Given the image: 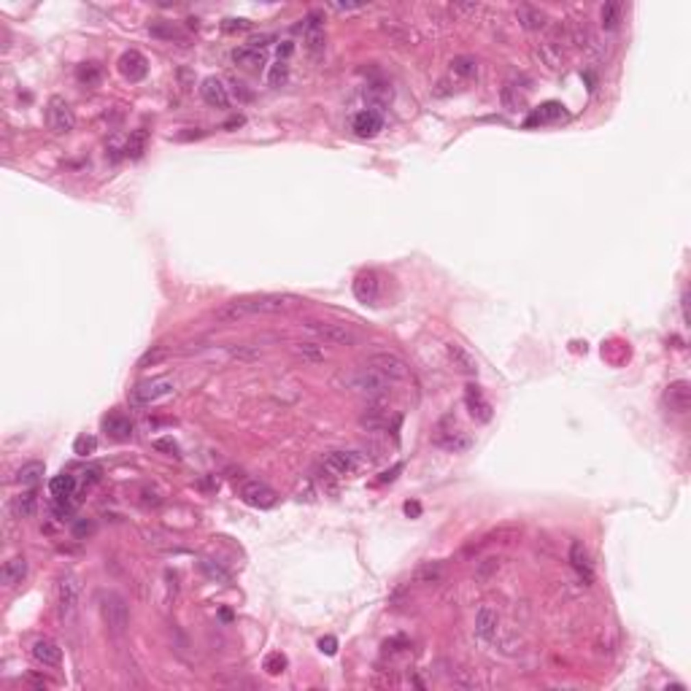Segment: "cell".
I'll use <instances>...</instances> for the list:
<instances>
[{"instance_id":"cell-1","label":"cell","mask_w":691,"mask_h":691,"mask_svg":"<svg viewBox=\"0 0 691 691\" xmlns=\"http://www.w3.org/2000/svg\"><path fill=\"white\" fill-rule=\"evenodd\" d=\"M346 387L351 389L354 394L367 397V400H381L389 389H391V381H389L387 376H381V373H376L373 367L365 365L362 370L346 376Z\"/></svg>"},{"instance_id":"cell-2","label":"cell","mask_w":691,"mask_h":691,"mask_svg":"<svg viewBox=\"0 0 691 691\" xmlns=\"http://www.w3.org/2000/svg\"><path fill=\"white\" fill-rule=\"evenodd\" d=\"M100 616H103V621H106L108 632H114V635H125V632H128L130 605L125 603V597H122V594H117V592H106V594L100 597Z\"/></svg>"},{"instance_id":"cell-3","label":"cell","mask_w":691,"mask_h":691,"mask_svg":"<svg viewBox=\"0 0 691 691\" xmlns=\"http://www.w3.org/2000/svg\"><path fill=\"white\" fill-rule=\"evenodd\" d=\"M313 338H319L322 343L330 346H354L359 338L346 327V324H335V322H322V319H308L302 324Z\"/></svg>"},{"instance_id":"cell-4","label":"cell","mask_w":691,"mask_h":691,"mask_svg":"<svg viewBox=\"0 0 691 691\" xmlns=\"http://www.w3.org/2000/svg\"><path fill=\"white\" fill-rule=\"evenodd\" d=\"M249 316L254 313H287L300 305V298L295 295H254V298H241Z\"/></svg>"},{"instance_id":"cell-5","label":"cell","mask_w":691,"mask_h":691,"mask_svg":"<svg viewBox=\"0 0 691 691\" xmlns=\"http://www.w3.org/2000/svg\"><path fill=\"white\" fill-rule=\"evenodd\" d=\"M46 125L57 135H68L71 130L76 128V114H73V108L68 106L65 97H60V95L49 97V103H46Z\"/></svg>"},{"instance_id":"cell-6","label":"cell","mask_w":691,"mask_h":691,"mask_svg":"<svg viewBox=\"0 0 691 691\" xmlns=\"http://www.w3.org/2000/svg\"><path fill=\"white\" fill-rule=\"evenodd\" d=\"M79 597H82V583L76 578V572H62L57 581V607L62 618H73L76 607H79Z\"/></svg>"},{"instance_id":"cell-7","label":"cell","mask_w":691,"mask_h":691,"mask_svg":"<svg viewBox=\"0 0 691 691\" xmlns=\"http://www.w3.org/2000/svg\"><path fill=\"white\" fill-rule=\"evenodd\" d=\"M367 367H373L376 373L387 376L391 384L408 378V373H411L408 362H405L400 354H391V351H378V354H373V356L367 359Z\"/></svg>"},{"instance_id":"cell-8","label":"cell","mask_w":691,"mask_h":691,"mask_svg":"<svg viewBox=\"0 0 691 691\" xmlns=\"http://www.w3.org/2000/svg\"><path fill=\"white\" fill-rule=\"evenodd\" d=\"M367 459L356 451H330L324 457V468L330 470L332 475L338 478H346V475H356L359 470H365Z\"/></svg>"},{"instance_id":"cell-9","label":"cell","mask_w":691,"mask_h":691,"mask_svg":"<svg viewBox=\"0 0 691 691\" xmlns=\"http://www.w3.org/2000/svg\"><path fill=\"white\" fill-rule=\"evenodd\" d=\"M435 446H440V448L457 454V451L470 448V437L459 430V424H457L451 416H446V419L437 424V430H435Z\"/></svg>"},{"instance_id":"cell-10","label":"cell","mask_w":691,"mask_h":691,"mask_svg":"<svg viewBox=\"0 0 691 691\" xmlns=\"http://www.w3.org/2000/svg\"><path fill=\"white\" fill-rule=\"evenodd\" d=\"M173 389L175 387H173V381H168V378H151V381H143V384H138V387L132 389L130 400H132V405H151V402H157V400L171 397Z\"/></svg>"},{"instance_id":"cell-11","label":"cell","mask_w":691,"mask_h":691,"mask_svg":"<svg viewBox=\"0 0 691 691\" xmlns=\"http://www.w3.org/2000/svg\"><path fill=\"white\" fill-rule=\"evenodd\" d=\"M351 289H354V298L359 302H365V305H376V302L381 300V276L376 273V270H362L356 278H354V284H351Z\"/></svg>"},{"instance_id":"cell-12","label":"cell","mask_w":691,"mask_h":691,"mask_svg":"<svg viewBox=\"0 0 691 691\" xmlns=\"http://www.w3.org/2000/svg\"><path fill=\"white\" fill-rule=\"evenodd\" d=\"M241 500H243L246 505H252V508L267 511V508L276 505L278 494H276L267 483H262V481H246V483L241 486Z\"/></svg>"},{"instance_id":"cell-13","label":"cell","mask_w":691,"mask_h":691,"mask_svg":"<svg viewBox=\"0 0 691 691\" xmlns=\"http://www.w3.org/2000/svg\"><path fill=\"white\" fill-rule=\"evenodd\" d=\"M117 68H119V73H122L128 82H141V79H146V73H149V60H146L138 49H128V51L119 57Z\"/></svg>"},{"instance_id":"cell-14","label":"cell","mask_w":691,"mask_h":691,"mask_svg":"<svg viewBox=\"0 0 691 691\" xmlns=\"http://www.w3.org/2000/svg\"><path fill=\"white\" fill-rule=\"evenodd\" d=\"M664 405L672 413H689L691 408V384L689 381H672L664 389Z\"/></svg>"},{"instance_id":"cell-15","label":"cell","mask_w":691,"mask_h":691,"mask_svg":"<svg viewBox=\"0 0 691 691\" xmlns=\"http://www.w3.org/2000/svg\"><path fill=\"white\" fill-rule=\"evenodd\" d=\"M475 632L483 640H494L500 632V613L492 605H481L475 610Z\"/></svg>"},{"instance_id":"cell-16","label":"cell","mask_w":691,"mask_h":691,"mask_svg":"<svg viewBox=\"0 0 691 691\" xmlns=\"http://www.w3.org/2000/svg\"><path fill=\"white\" fill-rule=\"evenodd\" d=\"M446 356H448V362L454 365L457 373H462V376H478V362H475V356L465 348V346L448 343L446 346Z\"/></svg>"},{"instance_id":"cell-17","label":"cell","mask_w":691,"mask_h":691,"mask_svg":"<svg viewBox=\"0 0 691 691\" xmlns=\"http://www.w3.org/2000/svg\"><path fill=\"white\" fill-rule=\"evenodd\" d=\"M351 128H354V132H356L359 138H376V135L384 130V117H381L378 111L365 108V111H359V114L354 117Z\"/></svg>"},{"instance_id":"cell-18","label":"cell","mask_w":691,"mask_h":691,"mask_svg":"<svg viewBox=\"0 0 691 691\" xmlns=\"http://www.w3.org/2000/svg\"><path fill=\"white\" fill-rule=\"evenodd\" d=\"M465 405H468V411H470V416H473L475 422H481V424L492 422V402L473 384L465 389Z\"/></svg>"},{"instance_id":"cell-19","label":"cell","mask_w":691,"mask_h":691,"mask_svg":"<svg viewBox=\"0 0 691 691\" xmlns=\"http://www.w3.org/2000/svg\"><path fill=\"white\" fill-rule=\"evenodd\" d=\"M30 653L43 667H60V662H62V648L57 646L54 640H49V638H38L33 643V648H30Z\"/></svg>"},{"instance_id":"cell-20","label":"cell","mask_w":691,"mask_h":691,"mask_svg":"<svg viewBox=\"0 0 691 691\" xmlns=\"http://www.w3.org/2000/svg\"><path fill=\"white\" fill-rule=\"evenodd\" d=\"M516 19L518 25L524 30H529V33H540V30L548 27V14L543 8H537V5H518Z\"/></svg>"},{"instance_id":"cell-21","label":"cell","mask_w":691,"mask_h":691,"mask_svg":"<svg viewBox=\"0 0 691 691\" xmlns=\"http://www.w3.org/2000/svg\"><path fill=\"white\" fill-rule=\"evenodd\" d=\"M200 95H203V100H206L208 106H214V108H224V106L230 103V89L224 86L221 79H216V76L203 79V84H200Z\"/></svg>"},{"instance_id":"cell-22","label":"cell","mask_w":691,"mask_h":691,"mask_svg":"<svg viewBox=\"0 0 691 691\" xmlns=\"http://www.w3.org/2000/svg\"><path fill=\"white\" fill-rule=\"evenodd\" d=\"M359 427L367 432H381L389 427V413L381 408L378 400H370V405H367L365 413L359 416Z\"/></svg>"},{"instance_id":"cell-23","label":"cell","mask_w":691,"mask_h":691,"mask_svg":"<svg viewBox=\"0 0 691 691\" xmlns=\"http://www.w3.org/2000/svg\"><path fill=\"white\" fill-rule=\"evenodd\" d=\"M25 575H27V559L25 557H11L0 570V583L5 589H14V586H19L25 581Z\"/></svg>"},{"instance_id":"cell-24","label":"cell","mask_w":691,"mask_h":691,"mask_svg":"<svg viewBox=\"0 0 691 691\" xmlns=\"http://www.w3.org/2000/svg\"><path fill=\"white\" fill-rule=\"evenodd\" d=\"M570 564H572V570L586 581V583H592L594 581V572H592V557H589V551L583 548V543L581 540H572V546H570Z\"/></svg>"},{"instance_id":"cell-25","label":"cell","mask_w":691,"mask_h":691,"mask_svg":"<svg viewBox=\"0 0 691 691\" xmlns=\"http://www.w3.org/2000/svg\"><path fill=\"white\" fill-rule=\"evenodd\" d=\"M103 430L108 432V437L114 440H130L132 437V422L125 413H111L103 419Z\"/></svg>"},{"instance_id":"cell-26","label":"cell","mask_w":691,"mask_h":691,"mask_svg":"<svg viewBox=\"0 0 691 691\" xmlns=\"http://www.w3.org/2000/svg\"><path fill=\"white\" fill-rule=\"evenodd\" d=\"M76 486H79L76 475L60 473V475H54V478H51L49 492H51V497H54V500H71V497L76 494Z\"/></svg>"},{"instance_id":"cell-27","label":"cell","mask_w":691,"mask_h":691,"mask_svg":"<svg viewBox=\"0 0 691 691\" xmlns=\"http://www.w3.org/2000/svg\"><path fill=\"white\" fill-rule=\"evenodd\" d=\"M38 511V492L36 486H27L16 500H14V513L19 518H33Z\"/></svg>"},{"instance_id":"cell-28","label":"cell","mask_w":691,"mask_h":691,"mask_svg":"<svg viewBox=\"0 0 691 691\" xmlns=\"http://www.w3.org/2000/svg\"><path fill=\"white\" fill-rule=\"evenodd\" d=\"M249 313H246V308H243V302L241 300H230L224 302V305H219L214 311V319L216 322H221V324H238L241 319H246Z\"/></svg>"},{"instance_id":"cell-29","label":"cell","mask_w":691,"mask_h":691,"mask_svg":"<svg viewBox=\"0 0 691 691\" xmlns=\"http://www.w3.org/2000/svg\"><path fill=\"white\" fill-rule=\"evenodd\" d=\"M365 100H367V106H370V111H378L381 114V108H387L389 103H391V86L387 84H370L365 89Z\"/></svg>"},{"instance_id":"cell-30","label":"cell","mask_w":691,"mask_h":691,"mask_svg":"<svg viewBox=\"0 0 691 691\" xmlns=\"http://www.w3.org/2000/svg\"><path fill=\"white\" fill-rule=\"evenodd\" d=\"M559 119H564V106L557 103V100H548L535 111L529 125H548V122H559Z\"/></svg>"},{"instance_id":"cell-31","label":"cell","mask_w":691,"mask_h":691,"mask_svg":"<svg viewBox=\"0 0 691 691\" xmlns=\"http://www.w3.org/2000/svg\"><path fill=\"white\" fill-rule=\"evenodd\" d=\"M413 581L422 583V586L440 583V581H443V564H440V561H424V564H419L416 572H413Z\"/></svg>"},{"instance_id":"cell-32","label":"cell","mask_w":691,"mask_h":691,"mask_svg":"<svg viewBox=\"0 0 691 691\" xmlns=\"http://www.w3.org/2000/svg\"><path fill=\"white\" fill-rule=\"evenodd\" d=\"M232 60H235V65L249 68V71H257V68L265 65V54L257 51V49H252V46H241V49H235V51H232Z\"/></svg>"},{"instance_id":"cell-33","label":"cell","mask_w":691,"mask_h":691,"mask_svg":"<svg viewBox=\"0 0 691 691\" xmlns=\"http://www.w3.org/2000/svg\"><path fill=\"white\" fill-rule=\"evenodd\" d=\"M451 73L459 76V79H465V82H470V79L478 76V60L470 57V54L454 57V60H451Z\"/></svg>"},{"instance_id":"cell-34","label":"cell","mask_w":691,"mask_h":691,"mask_svg":"<svg viewBox=\"0 0 691 691\" xmlns=\"http://www.w3.org/2000/svg\"><path fill=\"white\" fill-rule=\"evenodd\" d=\"M76 82L82 86H97L103 82V68L97 65V62H82L79 68H76Z\"/></svg>"},{"instance_id":"cell-35","label":"cell","mask_w":691,"mask_h":691,"mask_svg":"<svg viewBox=\"0 0 691 691\" xmlns=\"http://www.w3.org/2000/svg\"><path fill=\"white\" fill-rule=\"evenodd\" d=\"M146 141H149V132H146V128H138L128 138V143H125V154H128L130 160L143 157V151H146Z\"/></svg>"},{"instance_id":"cell-36","label":"cell","mask_w":691,"mask_h":691,"mask_svg":"<svg viewBox=\"0 0 691 691\" xmlns=\"http://www.w3.org/2000/svg\"><path fill=\"white\" fill-rule=\"evenodd\" d=\"M43 473H46L43 462H27V465H22V468L16 470V481H19L22 486H36L43 478Z\"/></svg>"},{"instance_id":"cell-37","label":"cell","mask_w":691,"mask_h":691,"mask_svg":"<svg viewBox=\"0 0 691 691\" xmlns=\"http://www.w3.org/2000/svg\"><path fill=\"white\" fill-rule=\"evenodd\" d=\"M521 535V526H500L494 532H489L478 546H489V543H511V540H518Z\"/></svg>"},{"instance_id":"cell-38","label":"cell","mask_w":691,"mask_h":691,"mask_svg":"<svg viewBox=\"0 0 691 691\" xmlns=\"http://www.w3.org/2000/svg\"><path fill=\"white\" fill-rule=\"evenodd\" d=\"M287 82H289V65H287L284 60H278L276 65L267 68V86L278 89V86H284Z\"/></svg>"},{"instance_id":"cell-39","label":"cell","mask_w":691,"mask_h":691,"mask_svg":"<svg viewBox=\"0 0 691 691\" xmlns=\"http://www.w3.org/2000/svg\"><path fill=\"white\" fill-rule=\"evenodd\" d=\"M600 19H603L605 30H616L618 22H621V3H605L603 11H600Z\"/></svg>"},{"instance_id":"cell-40","label":"cell","mask_w":691,"mask_h":691,"mask_svg":"<svg viewBox=\"0 0 691 691\" xmlns=\"http://www.w3.org/2000/svg\"><path fill=\"white\" fill-rule=\"evenodd\" d=\"M262 670H265L267 675H281V672L287 670V656H284L281 651L267 653V656H265V662H262Z\"/></svg>"},{"instance_id":"cell-41","label":"cell","mask_w":691,"mask_h":691,"mask_svg":"<svg viewBox=\"0 0 691 691\" xmlns=\"http://www.w3.org/2000/svg\"><path fill=\"white\" fill-rule=\"evenodd\" d=\"M500 100H502V106H505L508 111H518V108L524 106V97H521L518 86H513V84L502 86V92H500Z\"/></svg>"},{"instance_id":"cell-42","label":"cell","mask_w":691,"mask_h":691,"mask_svg":"<svg viewBox=\"0 0 691 691\" xmlns=\"http://www.w3.org/2000/svg\"><path fill=\"white\" fill-rule=\"evenodd\" d=\"M295 354L308 359V362H322L324 359V348L319 343H295Z\"/></svg>"},{"instance_id":"cell-43","label":"cell","mask_w":691,"mask_h":691,"mask_svg":"<svg viewBox=\"0 0 691 691\" xmlns=\"http://www.w3.org/2000/svg\"><path fill=\"white\" fill-rule=\"evenodd\" d=\"M305 46L311 54H322L324 51V27L322 30H305Z\"/></svg>"},{"instance_id":"cell-44","label":"cell","mask_w":691,"mask_h":691,"mask_svg":"<svg viewBox=\"0 0 691 691\" xmlns=\"http://www.w3.org/2000/svg\"><path fill=\"white\" fill-rule=\"evenodd\" d=\"M165 356H168V351H165V348H160V346H157V348H149V351L138 359V367H154V365H160Z\"/></svg>"},{"instance_id":"cell-45","label":"cell","mask_w":691,"mask_h":691,"mask_svg":"<svg viewBox=\"0 0 691 691\" xmlns=\"http://www.w3.org/2000/svg\"><path fill=\"white\" fill-rule=\"evenodd\" d=\"M149 33H151L154 38H175V36H178V30L173 27V22H151V25H149Z\"/></svg>"},{"instance_id":"cell-46","label":"cell","mask_w":691,"mask_h":691,"mask_svg":"<svg viewBox=\"0 0 691 691\" xmlns=\"http://www.w3.org/2000/svg\"><path fill=\"white\" fill-rule=\"evenodd\" d=\"M141 502H143L146 508H160V505H162V494H160L154 486H143V489H141Z\"/></svg>"},{"instance_id":"cell-47","label":"cell","mask_w":691,"mask_h":691,"mask_svg":"<svg viewBox=\"0 0 691 691\" xmlns=\"http://www.w3.org/2000/svg\"><path fill=\"white\" fill-rule=\"evenodd\" d=\"M95 448H97V440H95L92 435H82V437H76V443H73V454H79V457L92 454Z\"/></svg>"},{"instance_id":"cell-48","label":"cell","mask_w":691,"mask_h":691,"mask_svg":"<svg viewBox=\"0 0 691 691\" xmlns=\"http://www.w3.org/2000/svg\"><path fill=\"white\" fill-rule=\"evenodd\" d=\"M500 570V559H494V557H489V559H483L478 564V570H475V575L481 578V581H486L492 572H497Z\"/></svg>"},{"instance_id":"cell-49","label":"cell","mask_w":691,"mask_h":691,"mask_svg":"<svg viewBox=\"0 0 691 691\" xmlns=\"http://www.w3.org/2000/svg\"><path fill=\"white\" fill-rule=\"evenodd\" d=\"M95 532V521L92 518H79L76 524H73V535L76 537H89Z\"/></svg>"},{"instance_id":"cell-50","label":"cell","mask_w":691,"mask_h":691,"mask_svg":"<svg viewBox=\"0 0 691 691\" xmlns=\"http://www.w3.org/2000/svg\"><path fill=\"white\" fill-rule=\"evenodd\" d=\"M200 567H203V570H206V572H208L211 578H221V581H230V575H227V572H224V570H221L219 564H214V561H211V559H203V561H200Z\"/></svg>"},{"instance_id":"cell-51","label":"cell","mask_w":691,"mask_h":691,"mask_svg":"<svg viewBox=\"0 0 691 691\" xmlns=\"http://www.w3.org/2000/svg\"><path fill=\"white\" fill-rule=\"evenodd\" d=\"M230 354H232V356H238V359H254V356H259L257 348H249V346H238V348L232 346V348H230Z\"/></svg>"},{"instance_id":"cell-52","label":"cell","mask_w":691,"mask_h":691,"mask_svg":"<svg viewBox=\"0 0 691 691\" xmlns=\"http://www.w3.org/2000/svg\"><path fill=\"white\" fill-rule=\"evenodd\" d=\"M221 30H224V33H235V30H249V22H246V19H224Z\"/></svg>"},{"instance_id":"cell-53","label":"cell","mask_w":691,"mask_h":691,"mask_svg":"<svg viewBox=\"0 0 691 691\" xmlns=\"http://www.w3.org/2000/svg\"><path fill=\"white\" fill-rule=\"evenodd\" d=\"M270 41H276V36H270V33H265V36H257V38H252V41L246 43V46H252V49H257V51H262L265 46Z\"/></svg>"},{"instance_id":"cell-54","label":"cell","mask_w":691,"mask_h":691,"mask_svg":"<svg viewBox=\"0 0 691 691\" xmlns=\"http://www.w3.org/2000/svg\"><path fill=\"white\" fill-rule=\"evenodd\" d=\"M319 648H322L324 653H330V656H332V653L338 651V640H335V638H322V640H319Z\"/></svg>"},{"instance_id":"cell-55","label":"cell","mask_w":691,"mask_h":691,"mask_svg":"<svg viewBox=\"0 0 691 691\" xmlns=\"http://www.w3.org/2000/svg\"><path fill=\"white\" fill-rule=\"evenodd\" d=\"M154 448H157V451H168V454H178V446H175L173 440H157Z\"/></svg>"},{"instance_id":"cell-56","label":"cell","mask_w":691,"mask_h":691,"mask_svg":"<svg viewBox=\"0 0 691 691\" xmlns=\"http://www.w3.org/2000/svg\"><path fill=\"white\" fill-rule=\"evenodd\" d=\"M100 481V468H86L84 470V483L86 486H92V483H97Z\"/></svg>"},{"instance_id":"cell-57","label":"cell","mask_w":691,"mask_h":691,"mask_svg":"<svg viewBox=\"0 0 691 691\" xmlns=\"http://www.w3.org/2000/svg\"><path fill=\"white\" fill-rule=\"evenodd\" d=\"M292 51H295L292 41H284L281 46H278V60H284V62H287V57H292Z\"/></svg>"},{"instance_id":"cell-58","label":"cell","mask_w":691,"mask_h":691,"mask_svg":"<svg viewBox=\"0 0 691 691\" xmlns=\"http://www.w3.org/2000/svg\"><path fill=\"white\" fill-rule=\"evenodd\" d=\"M232 92H235V97H243V100H249V97H252V92H246L243 84H238V82H232Z\"/></svg>"},{"instance_id":"cell-59","label":"cell","mask_w":691,"mask_h":691,"mask_svg":"<svg viewBox=\"0 0 691 691\" xmlns=\"http://www.w3.org/2000/svg\"><path fill=\"white\" fill-rule=\"evenodd\" d=\"M405 513H408V516H419V513H422L419 502H405Z\"/></svg>"}]
</instances>
